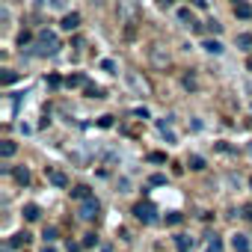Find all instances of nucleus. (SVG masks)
<instances>
[{"label": "nucleus", "mask_w": 252, "mask_h": 252, "mask_svg": "<svg viewBox=\"0 0 252 252\" xmlns=\"http://www.w3.org/2000/svg\"><path fill=\"white\" fill-rule=\"evenodd\" d=\"M101 68H104V71H110V74H113V68H116V63H113V60H104V63H101Z\"/></svg>", "instance_id": "a878e982"}, {"label": "nucleus", "mask_w": 252, "mask_h": 252, "mask_svg": "<svg viewBox=\"0 0 252 252\" xmlns=\"http://www.w3.org/2000/svg\"><path fill=\"white\" fill-rule=\"evenodd\" d=\"M202 48H205V51H208V54H222V45H220V42H217V39H208V42H205V45H202Z\"/></svg>", "instance_id": "4468645a"}, {"label": "nucleus", "mask_w": 252, "mask_h": 252, "mask_svg": "<svg viewBox=\"0 0 252 252\" xmlns=\"http://www.w3.org/2000/svg\"><path fill=\"white\" fill-rule=\"evenodd\" d=\"M240 217H246V220H252V205H243V214Z\"/></svg>", "instance_id": "2f4dec72"}, {"label": "nucleus", "mask_w": 252, "mask_h": 252, "mask_svg": "<svg viewBox=\"0 0 252 252\" xmlns=\"http://www.w3.org/2000/svg\"><path fill=\"white\" fill-rule=\"evenodd\" d=\"M48 181H51L54 187H68V178H65L60 169H48Z\"/></svg>", "instance_id": "423d86ee"}, {"label": "nucleus", "mask_w": 252, "mask_h": 252, "mask_svg": "<svg viewBox=\"0 0 252 252\" xmlns=\"http://www.w3.org/2000/svg\"><path fill=\"white\" fill-rule=\"evenodd\" d=\"M231 249H234V252H249V240H246V234H234V237H231Z\"/></svg>", "instance_id": "0eeeda50"}, {"label": "nucleus", "mask_w": 252, "mask_h": 252, "mask_svg": "<svg viewBox=\"0 0 252 252\" xmlns=\"http://www.w3.org/2000/svg\"><path fill=\"white\" fill-rule=\"evenodd\" d=\"M237 45H240L243 51H249V48H252V36H249V33H240V36H237Z\"/></svg>", "instance_id": "a211bd4d"}, {"label": "nucleus", "mask_w": 252, "mask_h": 252, "mask_svg": "<svg viewBox=\"0 0 252 252\" xmlns=\"http://www.w3.org/2000/svg\"><path fill=\"white\" fill-rule=\"evenodd\" d=\"M166 222H169V225H178V222H181V214H169Z\"/></svg>", "instance_id": "c85d7f7f"}, {"label": "nucleus", "mask_w": 252, "mask_h": 252, "mask_svg": "<svg viewBox=\"0 0 252 252\" xmlns=\"http://www.w3.org/2000/svg\"><path fill=\"white\" fill-rule=\"evenodd\" d=\"M187 166H190V169H196V172H199V169H205V160H202V158H199V155H193V158H190V160H187Z\"/></svg>", "instance_id": "f3484780"}, {"label": "nucleus", "mask_w": 252, "mask_h": 252, "mask_svg": "<svg viewBox=\"0 0 252 252\" xmlns=\"http://www.w3.org/2000/svg\"><path fill=\"white\" fill-rule=\"evenodd\" d=\"M86 95H89V98H101V89H98V86H86Z\"/></svg>", "instance_id": "4be33fe9"}, {"label": "nucleus", "mask_w": 252, "mask_h": 252, "mask_svg": "<svg viewBox=\"0 0 252 252\" xmlns=\"http://www.w3.org/2000/svg\"><path fill=\"white\" fill-rule=\"evenodd\" d=\"M149 160H152V163H163V160H166V158H163V155H158V152H155V155H149Z\"/></svg>", "instance_id": "7c9ffc66"}, {"label": "nucleus", "mask_w": 252, "mask_h": 252, "mask_svg": "<svg viewBox=\"0 0 252 252\" xmlns=\"http://www.w3.org/2000/svg\"><path fill=\"white\" fill-rule=\"evenodd\" d=\"M184 86H187V89H196V77H193V74H187V77H184Z\"/></svg>", "instance_id": "bb28decb"}, {"label": "nucleus", "mask_w": 252, "mask_h": 252, "mask_svg": "<svg viewBox=\"0 0 252 252\" xmlns=\"http://www.w3.org/2000/svg\"><path fill=\"white\" fill-rule=\"evenodd\" d=\"M18 152V146L12 143V140H3V143H0V155H3V158H12Z\"/></svg>", "instance_id": "9d476101"}, {"label": "nucleus", "mask_w": 252, "mask_h": 252, "mask_svg": "<svg viewBox=\"0 0 252 252\" xmlns=\"http://www.w3.org/2000/svg\"><path fill=\"white\" fill-rule=\"evenodd\" d=\"M98 125H101V128H110V125H113V116H101Z\"/></svg>", "instance_id": "b1692460"}, {"label": "nucleus", "mask_w": 252, "mask_h": 252, "mask_svg": "<svg viewBox=\"0 0 252 252\" xmlns=\"http://www.w3.org/2000/svg\"><path fill=\"white\" fill-rule=\"evenodd\" d=\"M134 214H137V220H140V222H146V225L158 222V208H155L152 202H140V205L134 208Z\"/></svg>", "instance_id": "7ed1b4c3"}, {"label": "nucleus", "mask_w": 252, "mask_h": 252, "mask_svg": "<svg viewBox=\"0 0 252 252\" xmlns=\"http://www.w3.org/2000/svg\"><path fill=\"white\" fill-rule=\"evenodd\" d=\"M60 27H63V30H77V27H80V15H77V12H71V15H65Z\"/></svg>", "instance_id": "6e6552de"}, {"label": "nucleus", "mask_w": 252, "mask_h": 252, "mask_svg": "<svg viewBox=\"0 0 252 252\" xmlns=\"http://www.w3.org/2000/svg\"><path fill=\"white\" fill-rule=\"evenodd\" d=\"M208 252H222V240H220L217 234L208 237Z\"/></svg>", "instance_id": "2eb2a0df"}, {"label": "nucleus", "mask_w": 252, "mask_h": 252, "mask_svg": "<svg viewBox=\"0 0 252 252\" xmlns=\"http://www.w3.org/2000/svg\"><path fill=\"white\" fill-rule=\"evenodd\" d=\"M27 243H30V234H27V231H18V234L9 240V246H27Z\"/></svg>", "instance_id": "ddd939ff"}, {"label": "nucleus", "mask_w": 252, "mask_h": 252, "mask_svg": "<svg viewBox=\"0 0 252 252\" xmlns=\"http://www.w3.org/2000/svg\"><path fill=\"white\" fill-rule=\"evenodd\" d=\"M234 15H237V18H252V6H249V3H237V6H234Z\"/></svg>", "instance_id": "f8f14e48"}, {"label": "nucleus", "mask_w": 252, "mask_h": 252, "mask_svg": "<svg viewBox=\"0 0 252 252\" xmlns=\"http://www.w3.org/2000/svg\"><path fill=\"white\" fill-rule=\"evenodd\" d=\"M15 181L18 184H30V172L27 169H15Z\"/></svg>", "instance_id": "6ab92c4d"}, {"label": "nucleus", "mask_w": 252, "mask_h": 252, "mask_svg": "<svg viewBox=\"0 0 252 252\" xmlns=\"http://www.w3.org/2000/svg\"><path fill=\"white\" fill-rule=\"evenodd\" d=\"M71 196H74L77 202H83V199H89L92 193H89V187H83V184H77V187H71Z\"/></svg>", "instance_id": "9b49d317"}, {"label": "nucleus", "mask_w": 252, "mask_h": 252, "mask_svg": "<svg viewBox=\"0 0 252 252\" xmlns=\"http://www.w3.org/2000/svg\"><path fill=\"white\" fill-rule=\"evenodd\" d=\"M12 80H15V71H3V83H6V86H9V83H12Z\"/></svg>", "instance_id": "c756f323"}, {"label": "nucleus", "mask_w": 252, "mask_h": 252, "mask_svg": "<svg viewBox=\"0 0 252 252\" xmlns=\"http://www.w3.org/2000/svg\"><path fill=\"white\" fill-rule=\"evenodd\" d=\"M175 246H178L181 252H190V249H193V237H190V234H178V237H175Z\"/></svg>", "instance_id": "1a4fd4ad"}, {"label": "nucleus", "mask_w": 252, "mask_h": 252, "mask_svg": "<svg viewBox=\"0 0 252 252\" xmlns=\"http://www.w3.org/2000/svg\"><path fill=\"white\" fill-rule=\"evenodd\" d=\"M45 240H48V243H51V240H57V228H54V225H51V228H45Z\"/></svg>", "instance_id": "5701e85b"}, {"label": "nucleus", "mask_w": 252, "mask_h": 252, "mask_svg": "<svg viewBox=\"0 0 252 252\" xmlns=\"http://www.w3.org/2000/svg\"><path fill=\"white\" fill-rule=\"evenodd\" d=\"M65 83H68V86H83V74H71Z\"/></svg>", "instance_id": "aec40b11"}, {"label": "nucleus", "mask_w": 252, "mask_h": 252, "mask_svg": "<svg viewBox=\"0 0 252 252\" xmlns=\"http://www.w3.org/2000/svg\"><path fill=\"white\" fill-rule=\"evenodd\" d=\"M39 214H42V211H39V205H27V208H24V217H27L30 222H33V220H39Z\"/></svg>", "instance_id": "dca6fc26"}, {"label": "nucleus", "mask_w": 252, "mask_h": 252, "mask_svg": "<svg viewBox=\"0 0 252 252\" xmlns=\"http://www.w3.org/2000/svg\"><path fill=\"white\" fill-rule=\"evenodd\" d=\"M149 57H152V63H155L158 68H166V65H169V57L163 54V48H160V45H152V51H149Z\"/></svg>", "instance_id": "39448f33"}, {"label": "nucleus", "mask_w": 252, "mask_h": 252, "mask_svg": "<svg viewBox=\"0 0 252 252\" xmlns=\"http://www.w3.org/2000/svg\"><path fill=\"white\" fill-rule=\"evenodd\" d=\"M149 184H152V187H160V184H166V178H163V175H152Z\"/></svg>", "instance_id": "412c9836"}, {"label": "nucleus", "mask_w": 252, "mask_h": 252, "mask_svg": "<svg viewBox=\"0 0 252 252\" xmlns=\"http://www.w3.org/2000/svg\"><path fill=\"white\" fill-rule=\"evenodd\" d=\"M208 30H211V33H220V30H222V24H220V21H208Z\"/></svg>", "instance_id": "393cba45"}, {"label": "nucleus", "mask_w": 252, "mask_h": 252, "mask_svg": "<svg viewBox=\"0 0 252 252\" xmlns=\"http://www.w3.org/2000/svg\"><path fill=\"white\" fill-rule=\"evenodd\" d=\"M134 116H137V119H149V110H146V107H137Z\"/></svg>", "instance_id": "cd10ccee"}, {"label": "nucleus", "mask_w": 252, "mask_h": 252, "mask_svg": "<svg viewBox=\"0 0 252 252\" xmlns=\"http://www.w3.org/2000/svg\"><path fill=\"white\" fill-rule=\"evenodd\" d=\"M57 51H60V39H57V33L42 30V33L36 36V42H33V54H36V57H54Z\"/></svg>", "instance_id": "f257e3e1"}, {"label": "nucleus", "mask_w": 252, "mask_h": 252, "mask_svg": "<svg viewBox=\"0 0 252 252\" xmlns=\"http://www.w3.org/2000/svg\"><path fill=\"white\" fill-rule=\"evenodd\" d=\"M249 184H252V178H249Z\"/></svg>", "instance_id": "72a5a7b5"}, {"label": "nucleus", "mask_w": 252, "mask_h": 252, "mask_svg": "<svg viewBox=\"0 0 252 252\" xmlns=\"http://www.w3.org/2000/svg\"><path fill=\"white\" fill-rule=\"evenodd\" d=\"M0 252H12V249H9V246H3V249H0Z\"/></svg>", "instance_id": "473e14b6"}, {"label": "nucleus", "mask_w": 252, "mask_h": 252, "mask_svg": "<svg viewBox=\"0 0 252 252\" xmlns=\"http://www.w3.org/2000/svg\"><path fill=\"white\" fill-rule=\"evenodd\" d=\"M125 77H128V86H131V89H134L137 95H149V92H152L149 80H146V77H140V71H128Z\"/></svg>", "instance_id": "20e7f679"}, {"label": "nucleus", "mask_w": 252, "mask_h": 252, "mask_svg": "<svg viewBox=\"0 0 252 252\" xmlns=\"http://www.w3.org/2000/svg\"><path fill=\"white\" fill-rule=\"evenodd\" d=\"M98 214H101V205L95 202V196H89V199L77 202V217H80L83 222H92V220H98Z\"/></svg>", "instance_id": "f03ea898"}]
</instances>
